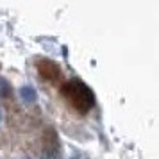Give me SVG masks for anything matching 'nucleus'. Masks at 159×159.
<instances>
[{"instance_id": "1", "label": "nucleus", "mask_w": 159, "mask_h": 159, "mask_svg": "<svg viewBox=\"0 0 159 159\" xmlns=\"http://www.w3.org/2000/svg\"><path fill=\"white\" fill-rule=\"evenodd\" d=\"M61 97L68 102V106L77 111L79 115L89 113L95 106V93L84 80L80 79H68L59 88Z\"/></svg>"}, {"instance_id": "2", "label": "nucleus", "mask_w": 159, "mask_h": 159, "mask_svg": "<svg viewBox=\"0 0 159 159\" xmlns=\"http://www.w3.org/2000/svg\"><path fill=\"white\" fill-rule=\"evenodd\" d=\"M36 70L39 73V77L45 80V82H50V84H56L61 80L63 77V70L61 66L52 61V59H47V57H41L36 61Z\"/></svg>"}, {"instance_id": "3", "label": "nucleus", "mask_w": 159, "mask_h": 159, "mask_svg": "<svg viewBox=\"0 0 159 159\" xmlns=\"http://www.w3.org/2000/svg\"><path fill=\"white\" fill-rule=\"evenodd\" d=\"M41 159H61V143H59V136L52 127H48V129L45 130Z\"/></svg>"}, {"instance_id": "4", "label": "nucleus", "mask_w": 159, "mask_h": 159, "mask_svg": "<svg viewBox=\"0 0 159 159\" xmlns=\"http://www.w3.org/2000/svg\"><path fill=\"white\" fill-rule=\"evenodd\" d=\"M20 97H22L23 102L30 104V102L36 100V89H34L32 86H22L20 88Z\"/></svg>"}, {"instance_id": "5", "label": "nucleus", "mask_w": 159, "mask_h": 159, "mask_svg": "<svg viewBox=\"0 0 159 159\" xmlns=\"http://www.w3.org/2000/svg\"><path fill=\"white\" fill-rule=\"evenodd\" d=\"M13 97V88L6 79L0 77V98H11Z\"/></svg>"}, {"instance_id": "6", "label": "nucleus", "mask_w": 159, "mask_h": 159, "mask_svg": "<svg viewBox=\"0 0 159 159\" xmlns=\"http://www.w3.org/2000/svg\"><path fill=\"white\" fill-rule=\"evenodd\" d=\"M2 122H4V109L0 107V125H2Z\"/></svg>"}, {"instance_id": "7", "label": "nucleus", "mask_w": 159, "mask_h": 159, "mask_svg": "<svg viewBox=\"0 0 159 159\" xmlns=\"http://www.w3.org/2000/svg\"><path fill=\"white\" fill-rule=\"evenodd\" d=\"M23 159H29V157H23Z\"/></svg>"}]
</instances>
